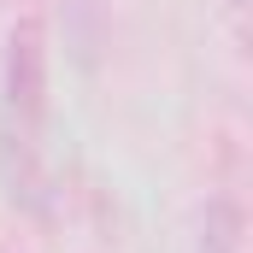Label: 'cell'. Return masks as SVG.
<instances>
[{
  "mask_svg": "<svg viewBox=\"0 0 253 253\" xmlns=\"http://www.w3.org/2000/svg\"><path fill=\"white\" fill-rule=\"evenodd\" d=\"M0 94H6V112L24 135L42 124V112H47V30H42V18L12 24L6 65H0Z\"/></svg>",
  "mask_w": 253,
  "mask_h": 253,
  "instance_id": "1",
  "label": "cell"
},
{
  "mask_svg": "<svg viewBox=\"0 0 253 253\" xmlns=\"http://www.w3.org/2000/svg\"><path fill=\"white\" fill-rule=\"evenodd\" d=\"M242 200L236 194H206V218H200V253H242Z\"/></svg>",
  "mask_w": 253,
  "mask_h": 253,
  "instance_id": "2",
  "label": "cell"
}]
</instances>
